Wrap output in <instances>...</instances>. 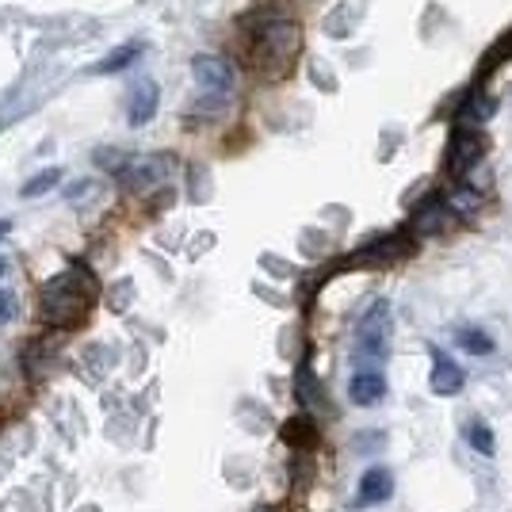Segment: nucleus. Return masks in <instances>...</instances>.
Listing matches in <instances>:
<instances>
[{
  "label": "nucleus",
  "instance_id": "nucleus-1",
  "mask_svg": "<svg viewBox=\"0 0 512 512\" xmlns=\"http://www.w3.org/2000/svg\"><path fill=\"white\" fill-rule=\"evenodd\" d=\"M302 50V27L299 20H291L287 12H260L253 20V27L245 31V54H249V65L253 73L276 81V77H287L291 65Z\"/></svg>",
  "mask_w": 512,
  "mask_h": 512
},
{
  "label": "nucleus",
  "instance_id": "nucleus-2",
  "mask_svg": "<svg viewBox=\"0 0 512 512\" xmlns=\"http://www.w3.org/2000/svg\"><path fill=\"white\" fill-rule=\"evenodd\" d=\"M96 299V279L85 268H65L54 279H46L39 291V314L50 325H77Z\"/></svg>",
  "mask_w": 512,
  "mask_h": 512
},
{
  "label": "nucleus",
  "instance_id": "nucleus-3",
  "mask_svg": "<svg viewBox=\"0 0 512 512\" xmlns=\"http://www.w3.org/2000/svg\"><path fill=\"white\" fill-rule=\"evenodd\" d=\"M115 150H107V157L100 153V165L107 161V169L115 172V180L123 184V192H150L157 184H165L172 172V157L165 153H123V157H111Z\"/></svg>",
  "mask_w": 512,
  "mask_h": 512
},
{
  "label": "nucleus",
  "instance_id": "nucleus-4",
  "mask_svg": "<svg viewBox=\"0 0 512 512\" xmlns=\"http://www.w3.org/2000/svg\"><path fill=\"white\" fill-rule=\"evenodd\" d=\"M192 77L199 92V111H222L230 104V92H234V69L226 58L218 54H199L192 62Z\"/></svg>",
  "mask_w": 512,
  "mask_h": 512
},
{
  "label": "nucleus",
  "instance_id": "nucleus-5",
  "mask_svg": "<svg viewBox=\"0 0 512 512\" xmlns=\"http://www.w3.org/2000/svg\"><path fill=\"white\" fill-rule=\"evenodd\" d=\"M390 344V306L375 302L356 325V360L360 363H379Z\"/></svg>",
  "mask_w": 512,
  "mask_h": 512
},
{
  "label": "nucleus",
  "instance_id": "nucleus-6",
  "mask_svg": "<svg viewBox=\"0 0 512 512\" xmlns=\"http://www.w3.org/2000/svg\"><path fill=\"white\" fill-rule=\"evenodd\" d=\"M482 153H486V138H482V130L459 123V127H455V134H451V146H448L451 172H455V176L470 172L478 161H482Z\"/></svg>",
  "mask_w": 512,
  "mask_h": 512
},
{
  "label": "nucleus",
  "instance_id": "nucleus-7",
  "mask_svg": "<svg viewBox=\"0 0 512 512\" xmlns=\"http://www.w3.org/2000/svg\"><path fill=\"white\" fill-rule=\"evenodd\" d=\"M463 367L455 360H448L444 352H432V394H440V398H455L459 390H463Z\"/></svg>",
  "mask_w": 512,
  "mask_h": 512
},
{
  "label": "nucleus",
  "instance_id": "nucleus-8",
  "mask_svg": "<svg viewBox=\"0 0 512 512\" xmlns=\"http://www.w3.org/2000/svg\"><path fill=\"white\" fill-rule=\"evenodd\" d=\"M390 493H394V478H390V470L371 467V470H363L360 490H356V505H360V509H371V505L386 501Z\"/></svg>",
  "mask_w": 512,
  "mask_h": 512
},
{
  "label": "nucleus",
  "instance_id": "nucleus-9",
  "mask_svg": "<svg viewBox=\"0 0 512 512\" xmlns=\"http://www.w3.org/2000/svg\"><path fill=\"white\" fill-rule=\"evenodd\" d=\"M157 111V85L153 81H138L130 88V107H127V119L130 127H146Z\"/></svg>",
  "mask_w": 512,
  "mask_h": 512
},
{
  "label": "nucleus",
  "instance_id": "nucleus-10",
  "mask_svg": "<svg viewBox=\"0 0 512 512\" xmlns=\"http://www.w3.org/2000/svg\"><path fill=\"white\" fill-rule=\"evenodd\" d=\"M348 394H352L356 406H375L386 394V379L379 371H360V375L352 379V386H348Z\"/></svg>",
  "mask_w": 512,
  "mask_h": 512
},
{
  "label": "nucleus",
  "instance_id": "nucleus-11",
  "mask_svg": "<svg viewBox=\"0 0 512 512\" xmlns=\"http://www.w3.org/2000/svg\"><path fill=\"white\" fill-rule=\"evenodd\" d=\"M455 344L470 352V356H490L493 352V337L486 329H474V325H463L459 333H455Z\"/></svg>",
  "mask_w": 512,
  "mask_h": 512
},
{
  "label": "nucleus",
  "instance_id": "nucleus-12",
  "mask_svg": "<svg viewBox=\"0 0 512 512\" xmlns=\"http://www.w3.org/2000/svg\"><path fill=\"white\" fill-rule=\"evenodd\" d=\"M493 107H497V104H493L490 96H478V92H474L467 104H463V111H459V123H467V127H478V123H486V119H490Z\"/></svg>",
  "mask_w": 512,
  "mask_h": 512
},
{
  "label": "nucleus",
  "instance_id": "nucleus-13",
  "mask_svg": "<svg viewBox=\"0 0 512 512\" xmlns=\"http://www.w3.org/2000/svg\"><path fill=\"white\" fill-rule=\"evenodd\" d=\"M448 211H451L448 199H444V203H440V199H432L425 211L417 214V222H413V226H417L421 234H432V230H440V226L448 222Z\"/></svg>",
  "mask_w": 512,
  "mask_h": 512
},
{
  "label": "nucleus",
  "instance_id": "nucleus-14",
  "mask_svg": "<svg viewBox=\"0 0 512 512\" xmlns=\"http://www.w3.org/2000/svg\"><path fill=\"white\" fill-rule=\"evenodd\" d=\"M448 207L455 214H470V211H478V207H482V195L474 192V188H467V184H459V188L448 195Z\"/></svg>",
  "mask_w": 512,
  "mask_h": 512
},
{
  "label": "nucleus",
  "instance_id": "nucleus-15",
  "mask_svg": "<svg viewBox=\"0 0 512 512\" xmlns=\"http://www.w3.org/2000/svg\"><path fill=\"white\" fill-rule=\"evenodd\" d=\"M130 58H138V46H134V43L119 46L115 54H107V58L96 65V69H100V73H119V69H127V65H130Z\"/></svg>",
  "mask_w": 512,
  "mask_h": 512
},
{
  "label": "nucleus",
  "instance_id": "nucleus-16",
  "mask_svg": "<svg viewBox=\"0 0 512 512\" xmlns=\"http://www.w3.org/2000/svg\"><path fill=\"white\" fill-rule=\"evenodd\" d=\"M58 180H62V172L58 169H46V172H39V176H31V180L23 184V199H35L39 192H50Z\"/></svg>",
  "mask_w": 512,
  "mask_h": 512
},
{
  "label": "nucleus",
  "instance_id": "nucleus-17",
  "mask_svg": "<svg viewBox=\"0 0 512 512\" xmlns=\"http://www.w3.org/2000/svg\"><path fill=\"white\" fill-rule=\"evenodd\" d=\"M470 448H478L482 451V455H493V432H490V425H482V421H478V425H470Z\"/></svg>",
  "mask_w": 512,
  "mask_h": 512
},
{
  "label": "nucleus",
  "instance_id": "nucleus-18",
  "mask_svg": "<svg viewBox=\"0 0 512 512\" xmlns=\"http://www.w3.org/2000/svg\"><path fill=\"white\" fill-rule=\"evenodd\" d=\"M12 314H16V299H12V295L0 287V321H8Z\"/></svg>",
  "mask_w": 512,
  "mask_h": 512
},
{
  "label": "nucleus",
  "instance_id": "nucleus-19",
  "mask_svg": "<svg viewBox=\"0 0 512 512\" xmlns=\"http://www.w3.org/2000/svg\"><path fill=\"white\" fill-rule=\"evenodd\" d=\"M8 230H12V222H0V237H8Z\"/></svg>",
  "mask_w": 512,
  "mask_h": 512
}]
</instances>
